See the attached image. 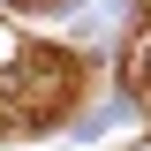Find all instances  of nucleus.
Instances as JSON below:
<instances>
[{
    "mask_svg": "<svg viewBox=\"0 0 151 151\" xmlns=\"http://www.w3.org/2000/svg\"><path fill=\"white\" fill-rule=\"evenodd\" d=\"M15 8H68V0H15Z\"/></svg>",
    "mask_w": 151,
    "mask_h": 151,
    "instance_id": "obj_1",
    "label": "nucleus"
}]
</instances>
